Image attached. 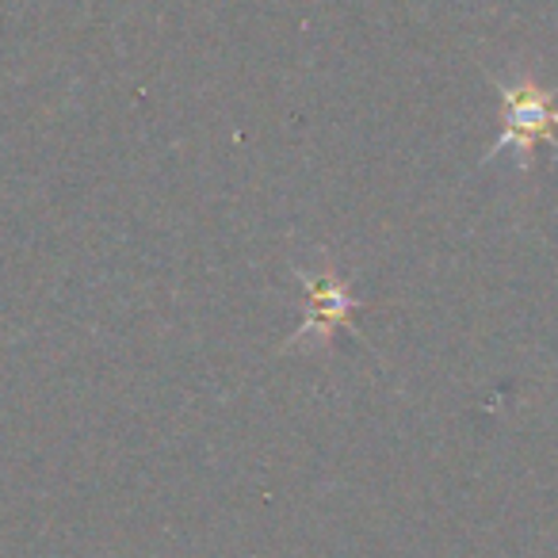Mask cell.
<instances>
[{"mask_svg":"<svg viewBox=\"0 0 558 558\" xmlns=\"http://www.w3.org/2000/svg\"><path fill=\"white\" fill-rule=\"evenodd\" d=\"M501 96V134L489 146L486 161H497L501 149L517 154V169H532L535 146H558V104L555 93L535 77L497 81Z\"/></svg>","mask_w":558,"mask_h":558,"instance_id":"cell-1","label":"cell"},{"mask_svg":"<svg viewBox=\"0 0 558 558\" xmlns=\"http://www.w3.org/2000/svg\"><path fill=\"white\" fill-rule=\"evenodd\" d=\"M295 276L303 279V295H306V322L288 344V349H306V344H318V349H329L333 344V333L341 326H352V314L360 311V299L344 288V279L337 276L333 264H326L322 271H303L295 268Z\"/></svg>","mask_w":558,"mask_h":558,"instance_id":"cell-2","label":"cell"}]
</instances>
